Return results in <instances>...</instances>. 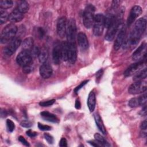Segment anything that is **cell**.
<instances>
[{"instance_id":"cell-1","label":"cell","mask_w":147,"mask_h":147,"mask_svg":"<svg viewBox=\"0 0 147 147\" xmlns=\"http://www.w3.org/2000/svg\"><path fill=\"white\" fill-rule=\"evenodd\" d=\"M146 27V19L145 17L139 18L136 21L134 26L129 34L127 40L124 41L123 44L132 47L136 45L145 31Z\"/></svg>"},{"instance_id":"cell-2","label":"cell","mask_w":147,"mask_h":147,"mask_svg":"<svg viewBox=\"0 0 147 147\" xmlns=\"http://www.w3.org/2000/svg\"><path fill=\"white\" fill-rule=\"evenodd\" d=\"M17 27L14 24H9L5 26L2 30L1 34V43H9L14 38L17 34Z\"/></svg>"},{"instance_id":"cell-3","label":"cell","mask_w":147,"mask_h":147,"mask_svg":"<svg viewBox=\"0 0 147 147\" xmlns=\"http://www.w3.org/2000/svg\"><path fill=\"white\" fill-rule=\"evenodd\" d=\"M95 7L91 4L87 5L84 9L83 15V24L87 29H90L92 26L95 18Z\"/></svg>"},{"instance_id":"cell-4","label":"cell","mask_w":147,"mask_h":147,"mask_svg":"<svg viewBox=\"0 0 147 147\" xmlns=\"http://www.w3.org/2000/svg\"><path fill=\"white\" fill-rule=\"evenodd\" d=\"M105 28V16L103 14L98 13L95 16L92 25L93 34L95 36H100Z\"/></svg>"},{"instance_id":"cell-5","label":"cell","mask_w":147,"mask_h":147,"mask_svg":"<svg viewBox=\"0 0 147 147\" xmlns=\"http://www.w3.org/2000/svg\"><path fill=\"white\" fill-rule=\"evenodd\" d=\"M66 36L67 42H75V38L76 37V26L75 20L71 18L67 23L66 28Z\"/></svg>"},{"instance_id":"cell-6","label":"cell","mask_w":147,"mask_h":147,"mask_svg":"<svg viewBox=\"0 0 147 147\" xmlns=\"http://www.w3.org/2000/svg\"><path fill=\"white\" fill-rule=\"evenodd\" d=\"M146 64V57L130 65L124 72L125 76H130L136 74L138 71L142 69V68Z\"/></svg>"},{"instance_id":"cell-7","label":"cell","mask_w":147,"mask_h":147,"mask_svg":"<svg viewBox=\"0 0 147 147\" xmlns=\"http://www.w3.org/2000/svg\"><path fill=\"white\" fill-rule=\"evenodd\" d=\"M121 24V21L119 20L115 17V19L113 23L107 28V32L105 34V39L107 41H111L114 40L117 32L118 30L119 26Z\"/></svg>"},{"instance_id":"cell-8","label":"cell","mask_w":147,"mask_h":147,"mask_svg":"<svg viewBox=\"0 0 147 147\" xmlns=\"http://www.w3.org/2000/svg\"><path fill=\"white\" fill-rule=\"evenodd\" d=\"M147 84L146 82L141 80L137 81L132 83L128 88L129 93L131 94H138L143 93L146 91Z\"/></svg>"},{"instance_id":"cell-9","label":"cell","mask_w":147,"mask_h":147,"mask_svg":"<svg viewBox=\"0 0 147 147\" xmlns=\"http://www.w3.org/2000/svg\"><path fill=\"white\" fill-rule=\"evenodd\" d=\"M125 36H126V27L124 24L121 23L119 26L118 33L114 44V48L115 51H118L123 45L125 41Z\"/></svg>"},{"instance_id":"cell-10","label":"cell","mask_w":147,"mask_h":147,"mask_svg":"<svg viewBox=\"0 0 147 147\" xmlns=\"http://www.w3.org/2000/svg\"><path fill=\"white\" fill-rule=\"evenodd\" d=\"M32 58L33 57L29 51L22 50L17 56L16 61L19 65L23 67L26 65L31 64L32 62Z\"/></svg>"},{"instance_id":"cell-11","label":"cell","mask_w":147,"mask_h":147,"mask_svg":"<svg viewBox=\"0 0 147 147\" xmlns=\"http://www.w3.org/2000/svg\"><path fill=\"white\" fill-rule=\"evenodd\" d=\"M22 43L21 40L18 38H14L11 41H10L7 45L5 47L3 52L7 56H11L15 51L17 49V48L21 45Z\"/></svg>"},{"instance_id":"cell-12","label":"cell","mask_w":147,"mask_h":147,"mask_svg":"<svg viewBox=\"0 0 147 147\" xmlns=\"http://www.w3.org/2000/svg\"><path fill=\"white\" fill-rule=\"evenodd\" d=\"M142 12V8L138 6V5H135L134 6L129 13V15L128 16L127 19V25L128 26H130L136 20V19L139 17Z\"/></svg>"},{"instance_id":"cell-13","label":"cell","mask_w":147,"mask_h":147,"mask_svg":"<svg viewBox=\"0 0 147 147\" xmlns=\"http://www.w3.org/2000/svg\"><path fill=\"white\" fill-rule=\"evenodd\" d=\"M77 58V48L75 42H68L67 61L71 64H74Z\"/></svg>"},{"instance_id":"cell-14","label":"cell","mask_w":147,"mask_h":147,"mask_svg":"<svg viewBox=\"0 0 147 147\" xmlns=\"http://www.w3.org/2000/svg\"><path fill=\"white\" fill-rule=\"evenodd\" d=\"M146 47L145 42L142 43L132 54V59L134 61H139L146 57Z\"/></svg>"},{"instance_id":"cell-15","label":"cell","mask_w":147,"mask_h":147,"mask_svg":"<svg viewBox=\"0 0 147 147\" xmlns=\"http://www.w3.org/2000/svg\"><path fill=\"white\" fill-rule=\"evenodd\" d=\"M52 59L53 63L58 65L60 63L61 58V42H56L52 51Z\"/></svg>"},{"instance_id":"cell-16","label":"cell","mask_w":147,"mask_h":147,"mask_svg":"<svg viewBox=\"0 0 147 147\" xmlns=\"http://www.w3.org/2000/svg\"><path fill=\"white\" fill-rule=\"evenodd\" d=\"M67 19L64 17H60L57 22L56 30L58 36L60 38H63L66 34L67 28Z\"/></svg>"},{"instance_id":"cell-17","label":"cell","mask_w":147,"mask_h":147,"mask_svg":"<svg viewBox=\"0 0 147 147\" xmlns=\"http://www.w3.org/2000/svg\"><path fill=\"white\" fill-rule=\"evenodd\" d=\"M146 94H145L139 97L131 98L129 101L128 105L130 107H137L138 106L145 105L146 103Z\"/></svg>"},{"instance_id":"cell-18","label":"cell","mask_w":147,"mask_h":147,"mask_svg":"<svg viewBox=\"0 0 147 147\" xmlns=\"http://www.w3.org/2000/svg\"><path fill=\"white\" fill-rule=\"evenodd\" d=\"M39 72L42 78L44 79H48L52 75V68L51 65L46 62L42 64V65L40 66Z\"/></svg>"},{"instance_id":"cell-19","label":"cell","mask_w":147,"mask_h":147,"mask_svg":"<svg viewBox=\"0 0 147 147\" xmlns=\"http://www.w3.org/2000/svg\"><path fill=\"white\" fill-rule=\"evenodd\" d=\"M77 41L82 49L86 50L88 47V41L86 35L83 32H80L77 35Z\"/></svg>"},{"instance_id":"cell-20","label":"cell","mask_w":147,"mask_h":147,"mask_svg":"<svg viewBox=\"0 0 147 147\" xmlns=\"http://www.w3.org/2000/svg\"><path fill=\"white\" fill-rule=\"evenodd\" d=\"M24 18V14L20 11L17 9L13 10L9 16V20L12 22H20Z\"/></svg>"},{"instance_id":"cell-21","label":"cell","mask_w":147,"mask_h":147,"mask_svg":"<svg viewBox=\"0 0 147 147\" xmlns=\"http://www.w3.org/2000/svg\"><path fill=\"white\" fill-rule=\"evenodd\" d=\"M96 105L95 94L93 91H91L88 94L87 99V106L90 112L94 111Z\"/></svg>"},{"instance_id":"cell-22","label":"cell","mask_w":147,"mask_h":147,"mask_svg":"<svg viewBox=\"0 0 147 147\" xmlns=\"http://www.w3.org/2000/svg\"><path fill=\"white\" fill-rule=\"evenodd\" d=\"M49 57L48 49L45 47H42L40 49V52L38 55V58L40 63L43 64L47 62Z\"/></svg>"},{"instance_id":"cell-23","label":"cell","mask_w":147,"mask_h":147,"mask_svg":"<svg viewBox=\"0 0 147 147\" xmlns=\"http://www.w3.org/2000/svg\"><path fill=\"white\" fill-rule=\"evenodd\" d=\"M41 117L46 121H49V122H59V119L57 118V117L53 114H52L48 111H42L41 113Z\"/></svg>"},{"instance_id":"cell-24","label":"cell","mask_w":147,"mask_h":147,"mask_svg":"<svg viewBox=\"0 0 147 147\" xmlns=\"http://www.w3.org/2000/svg\"><path fill=\"white\" fill-rule=\"evenodd\" d=\"M94 119H95L96 125L98 128L99 129V130L102 132V134H106V129H105V127L104 126L103 122V121L102 120V118L100 117V115L98 114L95 113L94 115Z\"/></svg>"},{"instance_id":"cell-25","label":"cell","mask_w":147,"mask_h":147,"mask_svg":"<svg viewBox=\"0 0 147 147\" xmlns=\"http://www.w3.org/2000/svg\"><path fill=\"white\" fill-rule=\"evenodd\" d=\"M21 44H22L21 45H22V48L23 50L29 52L34 46L33 39L30 37H27L23 40Z\"/></svg>"},{"instance_id":"cell-26","label":"cell","mask_w":147,"mask_h":147,"mask_svg":"<svg viewBox=\"0 0 147 147\" xmlns=\"http://www.w3.org/2000/svg\"><path fill=\"white\" fill-rule=\"evenodd\" d=\"M115 15L114 14L113 11H110L108 12L106 16H105V27L108 28L110 25L113 23L115 19Z\"/></svg>"},{"instance_id":"cell-27","label":"cell","mask_w":147,"mask_h":147,"mask_svg":"<svg viewBox=\"0 0 147 147\" xmlns=\"http://www.w3.org/2000/svg\"><path fill=\"white\" fill-rule=\"evenodd\" d=\"M147 76V69L146 68H144L143 69L137 72L136 74L134 75L133 80L134 82L137 81H141L143 79H145Z\"/></svg>"},{"instance_id":"cell-28","label":"cell","mask_w":147,"mask_h":147,"mask_svg":"<svg viewBox=\"0 0 147 147\" xmlns=\"http://www.w3.org/2000/svg\"><path fill=\"white\" fill-rule=\"evenodd\" d=\"M22 13H25L28 11L29 9V5L26 1H20L18 2L17 8Z\"/></svg>"},{"instance_id":"cell-29","label":"cell","mask_w":147,"mask_h":147,"mask_svg":"<svg viewBox=\"0 0 147 147\" xmlns=\"http://www.w3.org/2000/svg\"><path fill=\"white\" fill-rule=\"evenodd\" d=\"M94 138L101 146L106 147L110 146V144L107 142V141L99 133H95L94 134Z\"/></svg>"},{"instance_id":"cell-30","label":"cell","mask_w":147,"mask_h":147,"mask_svg":"<svg viewBox=\"0 0 147 147\" xmlns=\"http://www.w3.org/2000/svg\"><path fill=\"white\" fill-rule=\"evenodd\" d=\"M68 57V42H61V58L63 61H67Z\"/></svg>"},{"instance_id":"cell-31","label":"cell","mask_w":147,"mask_h":147,"mask_svg":"<svg viewBox=\"0 0 147 147\" xmlns=\"http://www.w3.org/2000/svg\"><path fill=\"white\" fill-rule=\"evenodd\" d=\"M13 2L11 0H1L0 1V8L1 9H7L11 7Z\"/></svg>"},{"instance_id":"cell-32","label":"cell","mask_w":147,"mask_h":147,"mask_svg":"<svg viewBox=\"0 0 147 147\" xmlns=\"http://www.w3.org/2000/svg\"><path fill=\"white\" fill-rule=\"evenodd\" d=\"M8 13L3 9H0V24H3L5 23L7 20H9Z\"/></svg>"},{"instance_id":"cell-33","label":"cell","mask_w":147,"mask_h":147,"mask_svg":"<svg viewBox=\"0 0 147 147\" xmlns=\"http://www.w3.org/2000/svg\"><path fill=\"white\" fill-rule=\"evenodd\" d=\"M6 126H7V130L9 132H12L14 130V128H15L14 123L9 119H7L6 120Z\"/></svg>"},{"instance_id":"cell-34","label":"cell","mask_w":147,"mask_h":147,"mask_svg":"<svg viewBox=\"0 0 147 147\" xmlns=\"http://www.w3.org/2000/svg\"><path fill=\"white\" fill-rule=\"evenodd\" d=\"M55 101L56 100L54 99H51V100H48L46 101H42L39 103V105L42 107H48V106H52L55 102Z\"/></svg>"},{"instance_id":"cell-35","label":"cell","mask_w":147,"mask_h":147,"mask_svg":"<svg viewBox=\"0 0 147 147\" xmlns=\"http://www.w3.org/2000/svg\"><path fill=\"white\" fill-rule=\"evenodd\" d=\"M40 52V49L38 48V47H36V46H33V48L30 49V51H29L31 56H32V57H38V53Z\"/></svg>"},{"instance_id":"cell-36","label":"cell","mask_w":147,"mask_h":147,"mask_svg":"<svg viewBox=\"0 0 147 147\" xmlns=\"http://www.w3.org/2000/svg\"><path fill=\"white\" fill-rule=\"evenodd\" d=\"M38 127L40 129V130H43V131L50 130H51V128H52L50 126L44 125V124H42L40 122L38 123Z\"/></svg>"},{"instance_id":"cell-37","label":"cell","mask_w":147,"mask_h":147,"mask_svg":"<svg viewBox=\"0 0 147 147\" xmlns=\"http://www.w3.org/2000/svg\"><path fill=\"white\" fill-rule=\"evenodd\" d=\"M88 80H86L82 82L79 86H78L74 89V92H75V94H78V92H79V91L82 87H83L88 83Z\"/></svg>"},{"instance_id":"cell-38","label":"cell","mask_w":147,"mask_h":147,"mask_svg":"<svg viewBox=\"0 0 147 147\" xmlns=\"http://www.w3.org/2000/svg\"><path fill=\"white\" fill-rule=\"evenodd\" d=\"M20 125L21 126H22L24 127L29 128L32 126V123L28 120H23L21 122Z\"/></svg>"},{"instance_id":"cell-39","label":"cell","mask_w":147,"mask_h":147,"mask_svg":"<svg viewBox=\"0 0 147 147\" xmlns=\"http://www.w3.org/2000/svg\"><path fill=\"white\" fill-rule=\"evenodd\" d=\"M30 64H31L26 65L22 67V71H23L24 73L26 74H30L32 72V67Z\"/></svg>"},{"instance_id":"cell-40","label":"cell","mask_w":147,"mask_h":147,"mask_svg":"<svg viewBox=\"0 0 147 147\" xmlns=\"http://www.w3.org/2000/svg\"><path fill=\"white\" fill-rule=\"evenodd\" d=\"M44 137L45 140H46L49 144H53V141H54V140H53V137H52L51 135H50V134H48V133H44Z\"/></svg>"},{"instance_id":"cell-41","label":"cell","mask_w":147,"mask_h":147,"mask_svg":"<svg viewBox=\"0 0 147 147\" xmlns=\"http://www.w3.org/2000/svg\"><path fill=\"white\" fill-rule=\"evenodd\" d=\"M121 3L120 1H113L112 2V5H111V9L112 10H113L114 11L116 10L117 9H118L119 6V4Z\"/></svg>"},{"instance_id":"cell-42","label":"cell","mask_w":147,"mask_h":147,"mask_svg":"<svg viewBox=\"0 0 147 147\" xmlns=\"http://www.w3.org/2000/svg\"><path fill=\"white\" fill-rule=\"evenodd\" d=\"M37 35H38V37L40 38H42L45 34V31L42 28H41V27H39L37 30Z\"/></svg>"},{"instance_id":"cell-43","label":"cell","mask_w":147,"mask_h":147,"mask_svg":"<svg viewBox=\"0 0 147 147\" xmlns=\"http://www.w3.org/2000/svg\"><path fill=\"white\" fill-rule=\"evenodd\" d=\"M18 140L20 142H21L23 145L26 146H29V144L28 143V142L25 139V138L23 136H20L18 137Z\"/></svg>"},{"instance_id":"cell-44","label":"cell","mask_w":147,"mask_h":147,"mask_svg":"<svg viewBox=\"0 0 147 147\" xmlns=\"http://www.w3.org/2000/svg\"><path fill=\"white\" fill-rule=\"evenodd\" d=\"M26 135L30 137H34L36 136L37 134L36 132L33 131H32V130H30V129H29V130H28V131H26Z\"/></svg>"},{"instance_id":"cell-45","label":"cell","mask_w":147,"mask_h":147,"mask_svg":"<svg viewBox=\"0 0 147 147\" xmlns=\"http://www.w3.org/2000/svg\"><path fill=\"white\" fill-rule=\"evenodd\" d=\"M60 146H67V141L65 138H61L59 142Z\"/></svg>"},{"instance_id":"cell-46","label":"cell","mask_w":147,"mask_h":147,"mask_svg":"<svg viewBox=\"0 0 147 147\" xmlns=\"http://www.w3.org/2000/svg\"><path fill=\"white\" fill-rule=\"evenodd\" d=\"M103 69H99L96 73V80L98 82V80H99L100 78H101V77H102V75H103Z\"/></svg>"},{"instance_id":"cell-47","label":"cell","mask_w":147,"mask_h":147,"mask_svg":"<svg viewBox=\"0 0 147 147\" xmlns=\"http://www.w3.org/2000/svg\"><path fill=\"white\" fill-rule=\"evenodd\" d=\"M140 128L142 130H146V128H147V122L146 120H144V121H142V122L141 123V125H140Z\"/></svg>"},{"instance_id":"cell-48","label":"cell","mask_w":147,"mask_h":147,"mask_svg":"<svg viewBox=\"0 0 147 147\" xmlns=\"http://www.w3.org/2000/svg\"><path fill=\"white\" fill-rule=\"evenodd\" d=\"M88 144H90L91 145H92L93 146L96 147V146H101L96 141H88Z\"/></svg>"},{"instance_id":"cell-49","label":"cell","mask_w":147,"mask_h":147,"mask_svg":"<svg viewBox=\"0 0 147 147\" xmlns=\"http://www.w3.org/2000/svg\"><path fill=\"white\" fill-rule=\"evenodd\" d=\"M75 108L76 109H80V107H81V104H80V102L79 101V100L78 99H77L75 101Z\"/></svg>"},{"instance_id":"cell-50","label":"cell","mask_w":147,"mask_h":147,"mask_svg":"<svg viewBox=\"0 0 147 147\" xmlns=\"http://www.w3.org/2000/svg\"><path fill=\"white\" fill-rule=\"evenodd\" d=\"M7 111H6V110H5V109L4 110H2V109H1V117H5L6 116H7Z\"/></svg>"},{"instance_id":"cell-51","label":"cell","mask_w":147,"mask_h":147,"mask_svg":"<svg viewBox=\"0 0 147 147\" xmlns=\"http://www.w3.org/2000/svg\"><path fill=\"white\" fill-rule=\"evenodd\" d=\"M140 114L141 115H146V106H145L144 107V108L142 109V110L141 111V113H140Z\"/></svg>"}]
</instances>
